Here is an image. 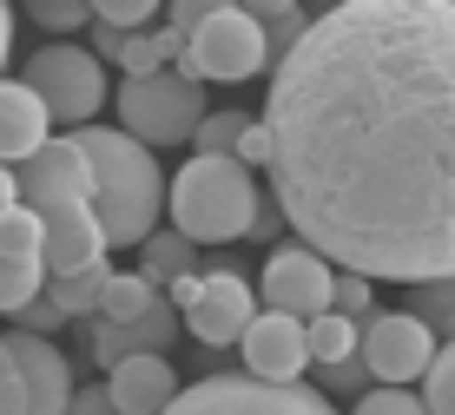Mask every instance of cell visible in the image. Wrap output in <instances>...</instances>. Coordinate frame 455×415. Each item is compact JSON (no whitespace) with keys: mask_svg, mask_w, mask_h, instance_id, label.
<instances>
[{"mask_svg":"<svg viewBox=\"0 0 455 415\" xmlns=\"http://www.w3.org/2000/svg\"><path fill=\"white\" fill-rule=\"evenodd\" d=\"M271 191L337 270H455V0H337L271 60Z\"/></svg>","mask_w":455,"mask_h":415,"instance_id":"1","label":"cell"},{"mask_svg":"<svg viewBox=\"0 0 455 415\" xmlns=\"http://www.w3.org/2000/svg\"><path fill=\"white\" fill-rule=\"evenodd\" d=\"M73 146L86 152V172H92L86 204L106 231V251H132L159 225V204H165L159 158H152V146H139L125 125H73Z\"/></svg>","mask_w":455,"mask_h":415,"instance_id":"2","label":"cell"},{"mask_svg":"<svg viewBox=\"0 0 455 415\" xmlns=\"http://www.w3.org/2000/svg\"><path fill=\"white\" fill-rule=\"evenodd\" d=\"M165 211L172 231H185L192 244H238L258 218V179L231 152H198L165 185Z\"/></svg>","mask_w":455,"mask_h":415,"instance_id":"3","label":"cell"},{"mask_svg":"<svg viewBox=\"0 0 455 415\" xmlns=\"http://www.w3.org/2000/svg\"><path fill=\"white\" fill-rule=\"evenodd\" d=\"M271 67V46H264V20H251V13L231 0V7L205 13V20L185 34V46L172 53V73L185 79H218V86H238V79H258Z\"/></svg>","mask_w":455,"mask_h":415,"instance_id":"4","label":"cell"},{"mask_svg":"<svg viewBox=\"0 0 455 415\" xmlns=\"http://www.w3.org/2000/svg\"><path fill=\"white\" fill-rule=\"evenodd\" d=\"M159 415H337V403L317 395L304 376L271 382V376L231 370V376H205V382H192V389H179Z\"/></svg>","mask_w":455,"mask_h":415,"instance_id":"5","label":"cell"},{"mask_svg":"<svg viewBox=\"0 0 455 415\" xmlns=\"http://www.w3.org/2000/svg\"><path fill=\"white\" fill-rule=\"evenodd\" d=\"M198 113H205V86L185 73H125L119 86V125L139 139V146H185L192 139Z\"/></svg>","mask_w":455,"mask_h":415,"instance_id":"6","label":"cell"},{"mask_svg":"<svg viewBox=\"0 0 455 415\" xmlns=\"http://www.w3.org/2000/svg\"><path fill=\"white\" fill-rule=\"evenodd\" d=\"M27 86L40 92V106L53 113L60 125H92L106 106V60L92 46H73V40H46L34 60H27Z\"/></svg>","mask_w":455,"mask_h":415,"instance_id":"7","label":"cell"},{"mask_svg":"<svg viewBox=\"0 0 455 415\" xmlns=\"http://www.w3.org/2000/svg\"><path fill=\"white\" fill-rule=\"evenodd\" d=\"M356 356L376 382H416L435 356V330L416 310H370V330H356Z\"/></svg>","mask_w":455,"mask_h":415,"instance_id":"8","label":"cell"},{"mask_svg":"<svg viewBox=\"0 0 455 415\" xmlns=\"http://www.w3.org/2000/svg\"><path fill=\"white\" fill-rule=\"evenodd\" d=\"M331 258L323 251H310L304 237L297 244H277L271 258H264V277H258V297L271 303V310H291V316H317L331 310Z\"/></svg>","mask_w":455,"mask_h":415,"instance_id":"9","label":"cell"},{"mask_svg":"<svg viewBox=\"0 0 455 415\" xmlns=\"http://www.w3.org/2000/svg\"><path fill=\"white\" fill-rule=\"evenodd\" d=\"M251 310H258V291L238 270H198V297L179 310V323H185V337H198L205 349H225V343H238Z\"/></svg>","mask_w":455,"mask_h":415,"instance_id":"10","label":"cell"},{"mask_svg":"<svg viewBox=\"0 0 455 415\" xmlns=\"http://www.w3.org/2000/svg\"><path fill=\"white\" fill-rule=\"evenodd\" d=\"M13 185H20V204H34V211H53V204H86L92 198V172H86V152L67 139H46L40 152L20 158V172H13Z\"/></svg>","mask_w":455,"mask_h":415,"instance_id":"11","label":"cell"},{"mask_svg":"<svg viewBox=\"0 0 455 415\" xmlns=\"http://www.w3.org/2000/svg\"><path fill=\"white\" fill-rule=\"evenodd\" d=\"M238 349H244V370L251 376H271V382H297L310 370V343H304V316L291 310H251V323L238 330Z\"/></svg>","mask_w":455,"mask_h":415,"instance_id":"12","label":"cell"},{"mask_svg":"<svg viewBox=\"0 0 455 415\" xmlns=\"http://www.w3.org/2000/svg\"><path fill=\"white\" fill-rule=\"evenodd\" d=\"M0 343H7L13 370H20V395H27L20 415H67V403H73V370H67V356L53 349V337L13 330V337H0Z\"/></svg>","mask_w":455,"mask_h":415,"instance_id":"13","label":"cell"},{"mask_svg":"<svg viewBox=\"0 0 455 415\" xmlns=\"http://www.w3.org/2000/svg\"><path fill=\"white\" fill-rule=\"evenodd\" d=\"M106 258V231L92 218V204H53L40 211V264L46 277H73V270Z\"/></svg>","mask_w":455,"mask_h":415,"instance_id":"14","label":"cell"},{"mask_svg":"<svg viewBox=\"0 0 455 415\" xmlns=\"http://www.w3.org/2000/svg\"><path fill=\"white\" fill-rule=\"evenodd\" d=\"M106 395H113L119 415H159L179 395V370H172L165 349H139V356L106 370Z\"/></svg>","mask_w":455,"mask_h":415,"instance_id":"15","label":"cell"},{"mask_svg":"<svg viewBox=\"0 0 455 415\" xmlns=\"http://www.w3.org/2000/svg\"><path fill=\"white\" fill-rule=\"evenodd\" d=\"M185 337V323H179V310L159 297L146 316H125V323H106V316H92V356H100V370H113V363L125 356H139V349H172Z\"/></svg>","mask_w":455,"mask_h":415,"instance_id":"16","label":"cell"},{"mask_svg":"<svg viewBox=\"0 0 455 415\" xmlns=\"http://www.w3.org/2000/svg\"><path fill=\"white\" fill-rule=\"evenodd\" d=\"M53 139V113L40 106V92L27 79L0 73V165H20L27 152H40Z\"/></svg>","mask_w":455,"mask_h":415,"instance_id":"17","label":"cell"},{"mask_svg":"<svg viewBox=\"0 0 455 415\" xmlns=\"http://www.w3.org/2000/svg\"><path fill=\"white\" fill-rule=\"evenodd\" d=\"M179 270H198V244L185 231H159L152 225L146 237H139V277H146L152 291H165Z\"/></svg>","mask_w":455,"mask_h":415,"instance_id":"18","label":"cell"},{"mask_svg":"<svg viewBox=\"0 0 455 415\" xmlns=\"http://www.w3.org/2000/svg\"><path fill=\"white\" fill-rule=\"evenodd\" d=\"M106 277H113V270H106V258H100V264L73 270V277H46L40 297L53 303L60 316H92V303H100V283H106Z\"/></svg>","mask_w":455,"mask_h":415,"instance_id":"19","label":"cell"},{"mask_svg":"<svg viewBox=\"0 0 455 415\" xmlns=\"http://www.w3.org/2000/svg\"><path fill=\"white\" fill-rule=\"evenodd\" d=\"M152 303H159V291H152L146 277H139V270H113V277L100 283V303H92V316H106V323H125V316H146Z\"/></svg>","mask_w":455,"mask_h":415,"instance_id":"20","label":"cell"},{"mask_svg":"<svg viewBox=\"0 0 455 415\" xmlns=\"http://www.w3.org/2000/svg\"><path fill=\"white\" fill-rule=\"evenodd\" d=\"M356 316H343V310H317V316H304V343H310V363H337V356H356Z\"/></svg>","mask_w":455,"mask_h":415,"instance_id":"21","label":"cell"},{"mask_svg":"<svg viewBox=\"0 0 455 415\" xmlns=\"http://www.w3.org/2000/svg\"><path fill=\"white\" fill-rule=\"evenodd\" d=\"M410 310L435 330V337H455V270H449V277H422V283H410Z\"/></svg>","mask_w":455,"mask_h":415,"instance_id":"22","label":"cell"},{"mask_svg":"<svg viewBox=\"0 0 455 415\" xmlns=\"http://www.w3.org/2000/svg\"><path fill=\"white\" fill-rule=\"evenodd\" d=\"M185 46V34H172V27H159V34H125V46H119V67L125 73H159V67H172V53Z\"/></svg>","mask_w":455,"mask_h":415,"instance_id":"23","label":"cell"},{"mask_svg":"<svg viewBox=\"0 0 455 415\" xmlns=\"http://www.w3.org/2000/svg\"><path fill=\"white\" fill-rule=\"evenodd\" d=\"M40 283H46L40 258H7V251H0V316H13L27 297H40Z\"/></svg>","mask_w":455,"mask_h":415,"instance_id":"24","label":"cell"},{"mask_svg":"<svg viewBox=\"0 0 455 415\" xmlns=\"http://www.w3.org/2000/svg\"><path fill=\"white\" fill-rule=\"evenodd\" d=\"M422 409L429 415H455V337H443V349L422 370Z\"/></svg>","mask_w":455,"mask_h":415,"instance_id":"25","label":"cell"},{"mask_svg":"<svg viewBox=\"0 0 455 415\" xmlns=\"http://www.w3.org/2000/svg\"><path fill=\"white\" fill-rule=\"evenodd\" d=\"M0 251L7 258H40V211L34 204H0Z\"/></svg>","mask_w":455,"mask_h":415,"instance_id":"26","label":"cell"},{"mask_svg":"<svg viewBox=\"0 0 455 415\" xmlns=\"http://www.w3.org/2000/svg\"><path fill=\"white\" fill-rule=\"evenodd\" d=\"M244 125H251V113H212V106H205L198 125H192V146H198V152H231Z\"/></svg>","mask_w":455,"mask_h":415,"instance_id":"27","label":"cell"},{"mask_svg":"<svg viewBox=\"0 0 455 415\" xmlns=\"http://www.w3.org/2000/svg\"><path fill=\"white\" fill-rule=\"evenodd\" d=\"M350 415H429V409H422V395H410V382H376Z\"/></svg>","mask_w":455,"mask_h":415,"instance_id":"28","label":"cell"},{"mask_svg":"<svg viewBox=\"0 0 455 415\" xmlns=\"http://www.w3.org/2000/svg\"><path fill=\"white\" fill-rule=\"evenodd\" d=\"M27 13H34V20L46 27V34H80V27L92 20V7H86V0H27Z\"/></svg>","mask_w":455,"mask_h":415,"instance_id":"29","label":"cell"},{"mask_svg":"<svg viewBox=\"0 0 455 415\" xmlns=\"http://www.w3.org/2000/svg\"><path fill=\"white\" fill-rule=\"evenodd\" d=\"M92 7V20H106V27H125V34H139V27L159 13V0H86Z\"/></svg>","mask_w":455,"mask_h":415,"instance_id":"30","label":"cell"},{"mask_svg":"<svg viewBox=\"0 0 455 415\" xmlns=\"http://www.w3.org/2000/svg\"><path fill=\"white\" fill-rule=\"evenodd\" d=\"M331 310L343 316H370L376 303H370V277H356V270H337L331 277Z\"/></svg>","mask_w":455,"mask_h":415,"instance_id":"31","label":"cell"},{"mask_svg":"<svg viewBox=\"0 0 455 415\" xmlns=\"http://www.w3.org/2000/svg\"><path fill=\"white\" fill-rule=\"evenodd\" d=\"M323 389H331V395H363V389H370L363 356H337V363H323Z\"/></svg>","mask_w":455,"mask_h":415,"instance_id":"32","label":"cell"},{"mask_svg":"<svg viewBox=\"0 0 455 415\" xmlns=\"http://www.w3.org/2000/svg\"><path fill=\"white\" fill-rule=\"evenodd\" d=\"M304 27H310V13H304V7H291V13H277V20H264V46H271V60L284 53V46L304 34Z\"/></svg>","mask_w":455,"mask_h":415,"instance_id":"33","label":"cell"},{"mask_svg":"<svg viewBox=\"0 0 455 415\" xmlns=\"http://www.w3.org/2000/svg\"><path fill=\"white\" fill-rule=\"evenodd\" d=\"M231 158H238V165H251V172H258L264 158H271V132H264V119H251L244 132H238V146H231Z\"/></svg>","mask_w":455,"mask_h":415,"instance_id":"34","label":"cell"},{"mask_svg":"<svg viewBox=\"0 0 455 415\" xmlns=\"http://www.w3.org/2000/svg\"><path fill=\"white\" fill-rule=\"evenodd\" d=\"M13 316H20V330H34V337H53V330L67 323V316H60V310H53L46 297H27L20 310H13Z\"/></svg>","mask_w":455,"mask_h":415,"instance_id":"35","label":"cell"},{"mask_svg":"<svg viewBox=\"0 0 455 415\" xmlns=\"http://www.w3.org/2000/svg\"><path fill=\"white\" fill-rule=\"evenodd\" d=\"M20 409H27V395H20V370H13L7 343H0V415H20Z\"/></svg>","mask_w":455,"mask_h":415,"instance_id":"36","label":"cell"},{"mask_svg":"<svg viewBox=\"0 0 455 415\" xmlns=\"http://www.w3.org/2000/svg\"><path fill=\"white\" fill-rule=\"evenodd\" d=\"M218 7H231V0H172V34H192L205 13H218Z\"/></svg>","mask_w":455,"mask_h":415,"instance_id":"37","label":"cell"},{"mask_svg":"<svg viewBox=\"0 0 455 415\" xmlns=\"http://www.w3.org/2000/svg\"><path fill=\"white\" fill-rule=\"evenodd\" d=\"M67 415H119V409H113V395H106V382H92V389H73Z\"/></svg>","mask_w":455,"mask_h":415,"instance_id":"38","label":"cell"},{"mask_svg":"<svg viewBox=\"0 0 455 415\" xmlns=\"http://www.w3.org/2000/svg\"><path fill=\"white\" fill-rule=\"evenodd\" d=\"M86 27H92V53L119 60V46H125V27H106V20H86Z\"/></svg>","mask_w":455,"mask_h":415,"instance_id":"39","label":"cell"},{"mask_svg":"<svg viewBox=\"0 0 455 415\" xmlns=\"http://www.w3.org/2000/svg\"><path fill=\"white\" fill-rule=\"evenodd\" d=\"M238 7L251 13V20H277V13H291L297 0H238Z\"/></svg>","mask_w":455,"mask_h":415,"instance_id":"40","label":"cell"},{"mask_svg":"<svg viewBox=\"0 0 455 415\" xmlns=\"http://www.w3.org/2000/svg\"><path fill=\"white\" fill-rule=\"evenodd\" d=\"M7 53H13V7L0 0V67H7Z\"/></svg>","mask_w":455,"mask_h":415,"instance_id":"41","label":"cell"},{"mask_svg":"<svg viewBox=\"0 0 455 415\" xmlns=\"http://www.w3.org/2000/svg\"><path fill=\"white\" fill-rule=\"evenodd\" d=\"M20 198V185H13V165H0V204H13Z\"/></svg>","mask_w":455,"mask_h":415,"instance_id":"42","label":"cell"}]
</instances>
